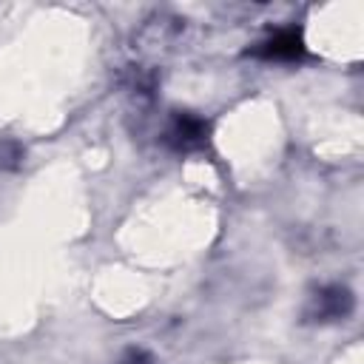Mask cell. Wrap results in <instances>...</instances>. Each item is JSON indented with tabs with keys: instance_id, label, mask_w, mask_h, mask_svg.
Listing matches in <instances>:
<instances>
[{
	"instance_id": "6da1fadb",
	"label": "cell",
	"mask_w": 364,
	"mask_h": 364,
	"mask_svg": "<svg viewBox=\"0 0 364 364\" xmlns=\"http://www.w3.org/2000/svg\"><path fill=\"white\" fill-rule=\"evenodd\" d=\"M259 54L267 57V60H293V57L301 54V40L296 37V31H279L276 37L262 43Z\"/></svg>"
},
{
	"instance_id": "7a4b0ae2",
	"label": "cell",
	"mask_w": 364,
	"mask_h": 364,
	"mask_svg": "<svg viewBox=\"0 0 364 364\" xmlns=\"http://www.w3.org/2000/svg\"><path fill=\"white\" fill-rule=\"evenodd\" d=\"M205 131H208V128H205L202 119L182 114V117H176V122H173V128H171V139H173L179 148H193V145H199V142L205 139Z\"/></svg>"
},
{
	"instance_id": "3957f363",
	"label": "cell",
	"mask_w": 364,
	"mask_h": 364,
	"mask_svg": "<svg viewBox=\"0 0 364 364\" xmlns=\"http://www.w3.org/2000/svg\"><path fill=\"white\" fill-rule=\"evenodd\" d=\"M350 310V293L341 287L321 290L318 296V318H338Z\"/></svg>"
}]
</instances>
